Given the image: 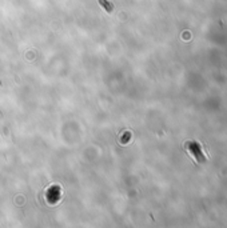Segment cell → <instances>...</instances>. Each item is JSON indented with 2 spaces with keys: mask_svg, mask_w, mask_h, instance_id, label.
Returning <instances> with one entry per match:
<instances>
[{
  "mask_svg": "<svg viewBox=\"0 0 227 228\" xmlns=\"http://www.w3.org/2000/svg\"><path fill=\"white\" fill-rule=\"evenodd\" d=\"M99 3L103 6V8H104L107 12H112V8L114 7H112V4H111V3H108L107 0H99Z\"/></svg>",
  "mask_w": 227,
  "mask_h": 228,
  "instance_id": "cell-1",
  "label": "cell"
}]
</instances>
